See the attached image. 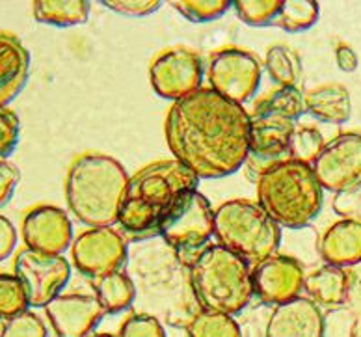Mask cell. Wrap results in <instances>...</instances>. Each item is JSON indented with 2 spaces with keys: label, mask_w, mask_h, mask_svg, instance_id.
<instances>
[{
  "label": "cell",
  "mask_w": 361,
  "mask_h": 337,
  "mask_svg": "<svg viewBox=\"0 0 361 337\" xmlns=\"http://www.w3.org/2000/svg\"><path fill=\"white\" fill-rule=\"evenodd\" d=\"M45 315L56 337H92L106 312L95 295L68 293L45 306Z\"/></svg>",
  "instance_id": "15"
},
{
  "label": "cell",
  "mask_w": 361,
  "mask_h": 337,
  "mask_svg": "<svg viewBox=\"0 0 361 337\" xmlns=\"http://www.w3.org/2000/svg\"><path fill=\"white\" fill-rule=\"evenodd\" d=\"M188 337H243V328L231 315L197 312L186 322Z\"/></svg>",
  "instance_id": "25"
},
{
  "label": "cell",
  "mask_w": 361,
  "mask_h": 337,
  "mask_svg": "<svg viewBox=\"0 0 361 337\" xmlns=\"http://www.w3.org/2000/svg\"><path fill=\"white\" fill-rule=\"evenodd\" d=\"M320 6L315 0H283L272 26L296 34L304 32L319 21Z\"/></svg>",
  "instance_id": "24"
},
{
  "label": "cell",
  "mask_w": 361,
  "mask_h": 337,
  "mask_svg": "<svg viewBox=\"0 0 361 337\" xmlns=\"http://www.w3.org/2000/svg\"><path fill=\"white\" fill-rule=\"evenodd\" d=\"M171 155L197 179H220L246 164L250 112L212 88H200L171 104L164 123Z\"/></svg>",
  "instance_id": "1"
},
{
  "label": "cell",
  "mask_w": 361,
  "mask_h": 337,
  "mask_svg": "<svg viewBox=\"0 0 361 337\" xmlns=\"http://www.w3.org/2000/svg\"><path fill=\"white\" fill-rule=\"evenodd\" d=\"M324 190L352 194L361 188V133H341L324 145L313 164Z\"/></svg>",
  "instance_id": "10"
},
{
  "label": "cell",
  "mask_w": 361,
  "mask_h": 337,
  "mask_svg": "<svg viewBox=\"0 0 361 337\" xmlns=\"http://www.w3.org/2000/svg\"><path fill=\"white\" fill-rule=\"evenodd\" d=\"M13 274L25 287L28 306L45 307L68 286L71 265L63 255L21 250L13 263Z\"/></svg>",
  "instance_id": "9"
},
{
  "label": "cell",
  "mask_w": 361,
  "mask_h": 337,
  "mask_svg": "<svg viewBox=\"0 0 361 337\" xmlns=\"http://www.w3.org/2000/svg\"><path fill=\"white\" fill-rule=\"evenodd\" d=\"M21 235L26 248L62 255L71 246L73 226L66 211L54 205H36L23 218Z\"/></svg>",
  "instance_id": "14"
},
{
  "label": "cell",
  "mask_w": 361,
  "mask_h": 337,
  "mask_svg": "<svg viewBox=\"0 0 361 337\" xmlns=\"http://www.w3.org/2000/svg\"><path fill=\"white\" fill-rule=\"evenodd\" d=\"M17 246V229L16 226L0 214V261L8 259Z\"/></svg>",
  "instance_id": "37"
},
{
  "label": "cell",
  "mask_w": 361,
  "mask_h": 337,
  "mask_svg": "<svg viewBox=\"0 0 361 337\" xmlns=\"http://www.w3.org/2000/svg\"><path fill=\"white\" fill-rule=\"evenodd\" d=\"M32 6L36 21L43 25L77 26L90 17V2L86 0H37Z\"/></svg>",
  "instance_id": "21"
},
{
  "label": "cell",
  "mask_w": 361,
  "mask_h": 337,
  "mask_svg": "<svg viewBox=\"0 0 361 337\" xmlns=\"http://www.w3.org/2000/svg\"><path fill=\"white\" fill-rule=\"evenodd\" d=\"M200 179L176 159L151 162L129 177L118 223L129 239L160 235V223L180 194L197 190Z\"/></svg>",
  "instance_id": "2"
},
{
  "label": "cell",
  "mask_w": 361,
  "mask_h": 337,
  "mask_svg": "<svg viewBox=\"0 0 361 337\" xmlns=\"http://www.w3.org/2000/svg\"><path fill=\"white\" fill-rule=\"evenodd\" d=\"M129 176L123 164L103 153H84L66 176V202L78 222L90 228L118 223Z\"/></svg>",
  "instance_id": "3"
},
{
  "label": "cell",
  "mask_w": 361,
  "mask_h": 337,
  "mask_svg": "<svg viewBox=\"0 0 361 337\" xmlns=\"http://www.w3.org/2000/svg\"><path fill=\"white\" fill-rule=\"evenodd\" d=\"M319 254L326 265L352 269L361 263V220L343 218L320 235Z\"/></svg>",
  "instance_id": "17"
},
{
  "label": "cell",
  "mask_w": 361,
  "mask_h": 337,
  "mask_svg": "<svg viewBox=\"0 0 361 337\" xmlns=\"http://www.w3.org/2000/svg\"><path fill=\"white\" fill-rule=\"evenodd\" d=\"M118 337H166L164 328L153 315L147 313H135L119 328Z\"/></svg>",
  "instance_id": "32"
},
{
  "label": "cell",
  "mask_w": 361,
  "mask_h": 337,
  "mask_svg": "<svg viewBox=\"0 0 361 337\" xmlns=\"http://www.w3.org/2000/svg\"><path fill=\"white\" fill-rule=\"evenodd\" d=\"M28 307L25 287L17 276L0 272V321H10Z\"/></svg>",
  "instance_id": "28"
},
{
  "label": "cell",
  "mask_w": 361,
  "mask_h": 337,
  "mask_svg": "<svg viewBox=\"0 0 361 337\" xmlns=\"http://www.w3.org/2000/svg\"><path fill=\"white\" fill-rule=\"evenodd\" d=\"M188 281L202 312L235 317L253 298L252 266L220 244L207 246L192 261Z\"/></svg>",
  "instance_id": "5"
},
{
  "label": "cell",
  "mask_w": 361,
  "mask_h": 337,
  "mask_svg": "<svg viewBox=\"0 0 361 337\" xmlns=\"http://www.w3.org/2000/svg\"><path fill=\"white\" fill-rule=\"evenodd\" d=\"M336 60L337 66H339L343 71L352 73L356 71L357 68V54L354 52V49L350 45H346V43H339L336 47Z\"/></svg>",
  "instance_id": "38"
},
{
  "label": "cell",
  "mask_w": 361,
  "mask_h": 337,
  "mask_svg": "<svg viewBox=\"0 0 361 337\" xmlns=\"http://www.w3.org/2000/svg\"><path fill=\"white\" fill-rule=\"evenodd\" d=\"M214 237L250 266L276 255L281 243V226L259 203L229 200L214 211Z\"/></svg>",
  "instance_id": "6"
},
{
  "label": "cell",
  "mask_w": 361,
  "mask_h": 337,
  "mask_svg": "<svg viewBox=\"0 0 361 337\" xmlns=\"http://www.w3.org/2000/svg\"><path fill=\"white\" fill-rule=\"evenodd\" d=\"M127 239L114 228H90L71 244L75 269L97 281L119 272L127 261Z\"/></svg>",
  "instance_id": "11"
},
{
  "label": "cell",
  "mask_w": 361,
  "mask_h": 337,
  "mask_svg": "<svg viewBox=\"0 0 361 337\" xmlns=\"http://www.w3.org/2000/svg\"><path fill=\"white\" fill-rule=\"evenodd\" d=\"M324 138L319 133V129L310 127V125H296L289 144V157L293 161L304 162L313 166L319 155L324 149Z\"/></svg>",
  "instance_id": "27"
},
{
  "label": "cell",
  "mask_w": 361,
  "mask_h": 337,
  "mask_svg": "<svg viewBox=\"0 0 361 337\" xmlns=\"http://www.w3.org/2000/svg\"><path fill=\"white\" fill-rule=\"evenodd\" d=\"M350 337H361V319H356L350 326Z\"/></svg>",
  "instance_id": "40"
},
{
  "label": "cell",
  "mask_w": 361,
  "mask_h": 337,
  "mask_svg": "<svg viewBox=\"0 0 361 337\" xmlns=\"http://www.w3.org/2000/svg\"><path fill=\"white\" fill-rule=\"evenodd\" d=\"M0 337H47V326L36 313L26 310L4 322Z\"/></svg>",
  "instance_id": "31"
},
{
  "label": "cell",
  "mask_w": 361,
  "mask_h": 337,
  "mask_svg": "<svg viewBox=\"0 0 361 337\" xmlns=\"http://www.w3.org/2000/svg\"><path fill=\"white\" fill-rule=\"evenodd\" d=\"M160 237L188 269L214 237V211L209 200L200 190L180 194L160 223Z\"/></svg>",
  "instance_id": "7"
},
{
  "label": "cell",
  "mask_w": 361,
  "mask_h": 337,
  "mask_svg": "<svg viewBox=\"0 0 361 337\" xmlns=\"http://www.w3.org/2000/svg\"><path fill=\"white\" fill-rule=\"evenodd\" d=\"M21 121L13 110H0V159H8L19 144Z\"/></svg>",
  "instance_id": "33"
},
{
  "label": "cell",
  "mask_w": 361,
  "mask_h": 337,
  "mask_svg": "<svg viewBox=\"0 0 361 337\" xmlns=\"http://www.w3.org/2000/svg\"><path fill=\"white\" fill-rule=\"evenodd\" d=\"M95 296L106 313H121L135 302L136 287L125 272H114L95 281Z\"/></svg>",
  "instance_id": "22"
},
{
  "label": "cell",
  "mask_w": 361,
  "mask_h": 337,
  "mask_svg": "<svg viewBox=\"0 0 361 337\" xmlns=\"http://www.w3.org/2000/svg\"><path fill=\"white\" fill-rule=\"evenodd\" d=\"M304 290L320 310H339L346 306L348 270L331 265L311 270L310 274H305Z\"/></svg>",
  "instance_id": "19"
},
{
  "label": "cell",
  "mask_w": 361,
  "mask_h": 337,
  "mask_svg": "<svg viewBox=\"0 0 361 337\" xmlns=\"http://www.w3.org/2000/svg\"><path fill=\"white\" fill-rule=\"evenodd\" d=\"M263 66L250 51L237 47L220 49L209 62L211 88L231 103L243 104L257 94Z\"/></svg>",
  "instance_id": "8"
},
{
  "label": "cell",
  "mask_w": 361,
  "mask_h": 337,
  "mask_svg": "<svg viewBox=\"0 0 361 337\" xmlns=\"http://www.w3.org/2000/svg\"><path fill=\"white\" fill-rule=\"evenodd\" d=\"M109 10L127 17H145L162 6L160 0H103Z\"/></svg>",
  "instance_id": "34"
},
{
  "label": "cell",
  "mask_w": 361,
  "mask_h": 337,
  "mask_svg": "<svg viewBox=\"0 0 361 337\" xmlns=\"http://www.w3.org/2000/svg\"><path fill=\"white\" fill-rule=\"evenodd\" d=\"M264 68L278 88H296L302 75L300 56L287 45H272L264 56Z\"/></svg>",
  "instance_id": "23"
},
{
  "label": "cell",
  "mask_w": 361,
  "mask_h": 337,
  "mask_svg": "<svg viewBox=\"0 0 361 337\" xmlns=\"http://www.w3.org/2000/svg\"><path fill=\"white\" fill-rule=\"evenodd\" d=\"M305 112L322 123L341 125L350 118V94L343 84H322L304 94Z\"/></svg>",
  "instance_id": "20"
},
{
  "label": "cell",
  "mask_w": 361,
  "mask_h": 337,
  "mask_svg": "<svg viewBox=\"0 0 361 337\" xmlns=\"http://www.w3.org/2000/svg\"><path fill=\"white\" fill-rule=\"evenodd\" d=\"M243 337H261V336H259L257 326H255L253 322H248V324L243 328Z\"/></svg>",
  "instance_id": "39"
},
{
  "label": "cell",
  "mask_w": 361,
  "mask_h": 337,
  "mask_svg": "<svg viewBox=\"0 0 361 337\" xmlns=\"http://www.w3.org/2000/svg\"><path fill=\"white\" fill-rule=\"evenodd\" d=\"M326 322L315 302L298 296L274 307L264 337H324Z\"/></svg>",
  "instance_id": "16"
},
{
  "label": "cell",
  "mask_w": 361,
  "mask_h": 337,
  "mask_svg": "<svg viewBox=\"0 0 361 337\" xmlns=\"http://www.w3.org/2000/svg\"><path fill=\"white\" fill-rule=\"evenodd\" d=\"M305 272L298 259L289 255H272L252 266L253 296L264 306H281L298 298L304 290Z\"/></svg>",
  "instance_id": "13"
},
{
  "label": "cell",
  "mask_w": 361,
  "mask_h": 337,
  "mask_svg": "<svg viewBox=\"0 0 361 337\" xmlns=\"http://www.w3.org/2000/svg\"><path fill=\"white\" fill-rule=\"evenodd\" d=\"M257 203L281 228L302 229L319 216L324 188L310 164L287 159L257 177Z\"/></svg>",
  "instance_id": "4"
},
{
  "label": "cell",
  "mask_w": 361,
  "mask_h": 337,
  "mask_svg": "<svg viewBox=\"0 0 361 337\" xmlns=\"http://www.w3.org/2000/svg\"><path fill=\"white\" fill-rule=\"evenodd\" d=\"M346 306L350 307L356 319H361V263L348 270V296Z\"/></svg>",
  "instance_id": "36"
},
{
  "label": "cell",
  "mask_w": 361,
  "mask_h": 337,
  "mask_svg": "<svg viewBox=\"0 0 361 337\" xmlns=\"http://www.w3.org/2000/svg\"><path fill=\"white\" fill-rule=\"evenodd\" d=\"M19 170L4 159H0V207L10 202L19 183Z\"/></svg>",
  "instance_id": "35"
},
{
  "label": "cell",
  "mask_w": 361,
  "mask_h": 337,
  "mask_svg": "<svg viewBox=\"0 0 361 337\" xmlns=\"http://www.w3.org/2000/svg\"><path fill=\"white\" fill-rule=\"evenodd\" d=\"M149 80L157 95L176 103L202 88V56L196 51L185 47H173L160 52L151 63Z\"/></svg>",
  "instance_id": "12"
},
{
  "label": "cell",
  "mask_w": 361,
  "mask_h": 337,
  "mask_svg": "<svg viewBox=\"0 0 361 337\" xmlns=\"http://www.w3.org/2000/svg\"><path fill=\"white\" fill-rule=\"evenodd\" d=\"M30 77V52L21 39L0 32V110L21 94Z\"/></svg>",
  "instance_id": "18"
},
{
  "label": "cell",
  "mask_w": 361,
  "mask_h": 337,
  "mask_svg": "<svg viewBox=\"0 0 361 337\" xmlns=\"http://www.w3.org/2000/svg\"><path fill=\"white\" fill-rule=\"evenodd\" d=\"M92 337H118V336H112V333H93Z\"/></svg>",
  "instance_id": "41"
},
{
  "label": "cell",
  "mask_w": 361,
  "mask_h": 337,
  "mask_svg": "<svg viewBox=\"0 0 361 337\" xmlns=\"http://www.w3.org/2000/svg\"><path fill=\"white\" fill-rule=\"evenodd\" d=\"M180 16L192 23H209L233 8L231 0H173L170 2Z\"/></svg>",
  "instance_id": "29"
},
{
  "label": "cell",
  "mask_w": 361,
  "mask_h": 337,
  "mask_svg": "<svg viewBox=\"0 0 361 337\" xmlns=\"http://www.w3.org/2000/svg\"><path fill=\"white\" fill-rule=\"evenodd\" d=\"M253 109L269 110L274 114L285 116L293 121H298V118L305 112L304 94L298 88H276L267 95L255 101Z\"/></svg>",
  "instance_id": "26"
},
{
  "label": "cell",
  "mask_w": 361,
  "mask_h": 337,
  "mask_svg": "<svg viewBox=\"0 0 361 337\" xmlns=\"http://www.w3.org/2000/svg\"><path fill=\"white\" fill-rule=\"evenodd\" d=\"M283 0H235L238 19L250 26H272Z\"/></svg>",
  "instance_id": "30"
}]
</instances>
